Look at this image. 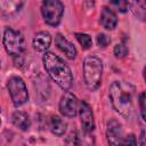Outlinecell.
<instances>
[{"label":"cell","mask_w":146,"mask_h":146,"mask_svg":"<svg viewBox=\"0 0 146 146\" xmlns=\"http://www.w3.org/2000/svg\"><path fill=\"white\" fill-rule=\"evenodd\" d=\"M99 23L106 30H113V29H115V26L117 24L116 14L112 9H110L108 7H104L103 10H102V13H100Z\"/></svg>","instance_id":"obj_11"},{"label":"cell","mask_w":146,"mask_h":146,"mask_svg":"<svg viewBox=\"0 0 146 146\" xmlns=\"http://www.w3.org/2000/svg\"><path fill=\"white\" fill-rule=\"evenodd\" d=\"M131 9L133 11V14L140 19V21H145V0H132L131 1Z\"/></svg>","instance_id":"obj_16"},{"label":"cell","mask_w":146,"mask_h":146,"mask_svg":"<svg viewBox=\"0 0 146 146\" xmlns=\"http://www.w3.org/2000/svg\"><path fill=\"white\" fill-rule=\"evenodd\" d=\"M7 88L15 106H22L29 100V92L24 80L19 76H11L7 82Z\"/></svg>","instance_id":"obj_6"},{"label":"cell","mask_w":146,"mask_h":146,"mask_svg":"<svg viewBox=\"0 0 146 146\" xmlns=\"http://www.w3.org/2000/svg\"><path fill=\"white\" fill-rule=\"evenodd\" d=\"M0 123H1V120H0Z\"/></svg>","instance_id":"obj_23"},{"label":"cell","mask_w":146,"mask_h":146,"mask_svg":"<svg viewBox=\"0 0 146 146\" xmlns=\"http://www.w3.org/2000/svg\"><path fill=\"white\" fill-rule=\"evenodd\" d=\"M50 43H51V35L46 31H41L36 33L33 38V48L36 51L44 52L50 47Z\"/></svg>","instance_id":"obj_12"},{"label":"cell","mask_w":146,"mask_h":146,"mask_svg":"<svg viewBox=\"0 0 146 146\" xmlns=\"http://www.w3.org/2000/svg\"><path fill=\"white\" fill-rule=\"evenodd\" d=\"M11 120H13V123L17 128H19L21 130H23V131H26L30 128V125H31L30 116L25 112H22V111L14 112V114L11 116Z\"/></svg>","instance_id":"obj_14"},{"label":"cell","mask_w":146,"mask_h":146,"mask_svg":"<svg viewBox=\"0 0 146 146\" xmlns=\"http://www.w3.org/2000/svg\"><path fill=\"white\" fill-rule=\"evenodd\" d=\"M59 111L66 117H74L79 111V100L72 92H65L59 102Z\"/></svg>","instance_id":"obj_7"},{"label":"cell","mask_w":146,"mask_h":146,"mask_svg":"<svg viewBox=\"0 0 146 146\" xmlns=\"http://www.w3.org/2000/svg\"><path fill=\"white\" fill-rule=\"evenodd\" d=\"M41 14L48 25L57 26L64 14V6L60 0H43L41 5Z\"/></svg>","instance_id":"obj_4"},{"label":"cell","mask_w":146,"mask_h":146,"mask_svg":"<svg viewBox=\"0 0 146 146\" xmlns=\"http://www.w3.org/2000/svg\"><path fill=\"white\" fill-rule=\"evenodd\" d=\"M103 64L102 60L95 56H88L83 62V79L87 88L91 91L99 88L102 83Z\"/></svg>","instance_id":"obj_3"},{"label":"cell","mask_w":146,"mask_h":146,"mask_svg":"<svg viewBox=\"0 0 146 146\" xmlns=\"http://www.w3.org/2000/svg\"><path fill=\"white\" fill-rule=\"evenodd\" d=\"M106 137L108 144L111 145H123V139H124L123 130L121 124L115 119H111L107 122Z\"/></svg>","instance_id":"obj_8"},{"label":"cell","mask_w":146,"mask_h":146,"mask_svg":"<svg viewBox=\"0 0 146 146\" xmlns=\"http://www.w3.org/2000/svg\"><path fill=\"white\" fill-rule=\"evenodd\" d=\"M49 128L56 136H63L66 131V122L58 115H52L49 120Z\"/></svg>","instance_id":"obj_15"},{"label":"cell","mask_w":146,"mask_h":146,"mask_svg":"<svg viewBox=\"0 0 146 146\" xmlns=\"http://www.w3.org/2000/svg\"><path fill=\"white\" fill-rule=\"evenodd\" d=\"M79 115H80V121L83 131L86 132H91L95 129V120H94V113L91 107L86 103L81 102L79 103Z\"/></svg>","instance_id":"obj_9"},{"label":"cell","mask_w":146,"mask_h":146,"mask_svg":"<svg viewBox=\"0 0 146 146\" xmlns=\"http://www.w3.org/2000/svg\"><path fill=\"white\" fill-rule=\"evenodd\" d=\"M136 138L133 135H129L127 137H124L123 139V145H136Z\"/></svg>","instance_id":"obj_22"},{"label":"cell","mask_w":146,"mask_h":146,"mask_svg":"<svg viewBox=\"0 0 146 146\" xmlns=\"http://www.w3.org/2000/svg\"><path fill=\"white\" fill-rule=\"evenodd\" d=\"M135 91V87L125 81H115L110 87L111 103L114 110L124 117H129L132 112Z\"/></svg>","instance_id":"obj_1"},{"label":"cell","mask_w":146,"mask_h":146,"mask_svg":"<svg viewBox=\"0 0 146 146\" xmlns=\"http://www.w3.org/2000/svg\"><path fill=\"white\" fill-rule=\"evenodd\" d=\"M110 42H111V39L105 33H99L97 35V43H98L99 47H103V48L107 47L110 44Z\"/></svg>","instance_id":"obj_20"},{"label":"cell","mask_w":146,"mask_h":146,"mask_svg":"<svg viewBox=\"0 0 146 146\" xmlns=\"http://www.w3.org/2000/svg\"><path fill=\"white\" fill-rule=\"evenodd\" d=\"M42 59L48 75L63 90H68L73 82V75L67 64L51 51H44Z\"/></svg>","instance_id":"obj_2"},{"label":"cell","mask_w":146,"mask_h":146,"mask_svg":"<svg viewBox=\"0 0 146 146\" xmlns=\"http://www.w3.org/2000/svg\"><path fill=\"white\" fill-rule=\"evenodd\" d=\"M0 64H1V63H0Z\"/></svg>","instance_id":"obj_24"},{"label":"cell","mask_w":146,"mask_h":146,"mask_svg":"<svg viewBox=\"0 0 146 146\" xmlns=\"http://www.w3.org/2000/svg\"><path fill=\"white\" fill-rule=\"evenodd\" d=\"M113 51H114V56L116 58H119V59H122V58H124L128 55V48L124 44H122V43H117L114 47Z\"/></svg>","instance_id":"obj_19"},{"label":"cell","mask_w":146,"mask_h":146,"mask_svg":"<svg viewBox=\"0 0 146 146\" xmlns=\"http://www.w3.org/2000/svg\"><path fill=\"white\" fill-rule=\"evenodd\" d=\"M55 43L57 46V48L65 54V56L68 59H74L78 55V50L74 47V44L72 42H70L65 36H63L62 34H57L55 38Z\"/></svg>","instance_id":"obj_10"},{"label":"cell","mask_w":146,"mask_h":146,"mask_svg":"<svg viewBox=\"0 0 146 146\" xmlns=\"http://www.w3.org/2000/svg\"><path fill=\"white\" fill-rule=\"evenodd\" d=\"M139 106H140V112H141V117L145 120L146 113H145V92H141L139 96Z\"/></svg>","instance_id":"obj_21"},{"label":"cell","mask_w":146,"mask_h":146,"mask_svg":"<svg viewBox=\"0 0 146 146\" xmlns=\"http://www.w3.org/2000/svg\"><path fill=\"white\" fill-rule=\"evenodd\" d=\"M3 47L9 55L14 57L21 56L25 49L23 34L16 30H13L11 27H7L3 33Z\"/></svg>","instance_id":"obj_5"},{"label":"cell","mask_w":146,"mask_h":146,"mask_svg":"<svg viewBox=\"0 0 146 146\" xmlns=\"http://www.w3.org/2000/svg\"><path fill=\"white\" fill-rule=\"evenodd\" d=\"M75 38L78 39L79 43L84 48V49H88L92 46V40H91V36L88 35V34H84V33H75Z\"/></svg>","instance_id":"obj_17"},{"label":"cell","mask_w":146,"mask_h":146,"mask_svg":"<svg viewBox=\"0 0 146 146\" xmlns=\"http://www.w3.org/2000/svg\"><path fill=\"white\" fill-rule=\"evenodd\" d=\"M23 6V0H0V11L6 15L17 13Z\"/></svg>","instance_id":"obj_13"},{"label":"cell","mask_w":146,"mask_h":146,"mask_svg":"<svg viewBox=\"0 0 146 146\" xmlns=\"http://www.w3.org/2000/svg\"><path fill=\"white\" fill-rule=\"evenodd\" d=\"M111 5L120 13H125L129 8V1L128 0H110Z\"/></svg>","instance_id":"obj_18"}]
</instances>
